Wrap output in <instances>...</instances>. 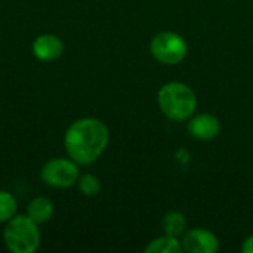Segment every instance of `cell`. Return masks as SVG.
I'll list each match as a JSON object with an SVG mask.
<instances>
[{"instance_id": "7a4b0ae2", "label": "cell", "mask_w": 253, "mask_h": 253, "mask_svg": "<svg viewBox=\"0 0 253 253\" xmlns=\"http://www.w3.org/2000/svg\"><path fill=\"white\" fill-rule=\"evenodd\" d=\"M6 248L13 253H33L40 246L39 224L27 215H15L6 222L3 231Z\"/></svg>"}, {"instance_id": "5b68a950", "label": "cell", "mask_w": 253, "mask_h": 253, "mask_svg": "<svg viewBox=\"0 0 253 253\" xmlns=\"http://www.w3.org/2000/svg\"><path fill=\"white\" fill-rule=\"evenodd\" d=\"M187 50H188L187 42L184 40V37H181L176 33H170V31L159 33L151 40V53L157 61L163 64L173 65L181 62L185 58Z\"/></svg>"}, {"instance_id": "9c48e42d", "label": "cell", "mask_w": 253, "mask_h": 253, "mask_svg": "<svg viewBox=\"0 0 253 253\" xmlns=\"http://www.w3.org/2000/svg\"><path fill=\"white\" fill-rule=\"evenodd\" d=\"M55 213V206L47 197H36L27 206V216H30L34 222L44 224L47 222Z\"/></svg>"}, {"instance_id": "5bb4252c", "label": "cell", "mask_w": 253, "mask_h": 253, "mask_svg": "<svg viewBox=\"0 0 253 253\" xmlns=\"http://www.w3.org/2000/svg\"><path fill=\"white\" fill-rule=\"evenodd\" d=\"M242 251L245 253H253V236H251V237L245 242Z\"/></svg>"}, {"instance_id": "277c9868", "label": "cell", "mask_w": 253, "mask_h": 253, "mask_svg": "<svg viewBox=\"0 0 253 253\" xmlns=\"http://www.w3.org/2000/svg\"><path fill=\"white\" fill-rule=\"evenodd\" d=\"M40 176L42 181L52 188H70L80 178L79 165L70 157H55L43 165Z\"/></svg>"}, {"instance_id": "8992f818", "label": "cell", "mask_w": 253, "mask_h": 253, "mask_svg": "<svg viewBox=\"0 0 253 253\" xmlns=\"http://www.w3.org/2000/svg\"><path fill=\"white\" fill-rule=\"evenodd\" d=\"M64 53V43L55 34H40L33 42V55L42 62H53Z\"/></svg>"}, {"instance_id": "3957f363", "label": "cell", "mask_w": 253, "mask_h": 253, "mask_svg": "<svg viewBox=\"0 0 253 253\" xmlns=\"http://www.w3.org/2000/svg\"><path fill=\"white\" fill-rule=\"evenodd\" d=\"M159 105L169 119L185 120L194 113L197 96L190 86L179 82H170L160 89Z\"/></svg>"}, {"instance_id": "6da1fadb", "label": "cell", "mask_w": 253, "mask_h": 253, "mask_svg": "<svg viewBox=\"0 0 253 253\" xmlns=\"http://www.w3.org/2000/svg\"><path fill=\"white\" fill-rule=\"evenodd\" d=\"M110 139L108 127L95 117L79 119L68 126L64 135V147L77 165L93 163L107 148Z\"/></svg>"}, {"instance_id": "4fadbf2b", "label": "cell", "mask_w": 253, "mask_h": 253, "mask_svg": "<svg viewBox=\"0 0 253 253\" xmlns=\"http://www.w3.org/2000/svg\"><path fill=\"white\" fill-rule=\"evenodd\" d=\"M77 184H79L80 191H82L84 196H87V197L96 196V194L99 193V190H101V182H99V179H98L95 175H90V173H86V175L80 176L79 181H77Z\"/></svg>"}, {"instance_id": "7c38bea8", "label": "cell", "mask_w": 253, "mask_h": 253, "mask_svg": "<svg viewBox=\"0 0 253 253\" xmlns=\"http://www.w3.org/2000/svg\"><path fill=\"white\" fill-rule=\"evenodd\" d=\"M18 203L16 199L7 193L0 190V224H6L16 215Z\"/></svg>"}, {"instance_id": "52a82bcc", "label": "cell", "mask_w": 253, "mask_h": 253, "mask_svg": "<svg viewBox=\"0 0 253 253\" xmlns=\"http://www.w3.org/2000/svg\"><path fill=\"white\" fill-rule=\"evenodd\" d=\"M182 248L191 253H213L218 251V239L203 228H196L184 236Z\"/></svg>"}, {"instance_id": "8fae6325", "label": "cell", "mask_w": 253, "mask_h": 253, "mask_svg": "<svg viewBox=\"0 0 253 253\" xmlns=\"http://www.w3.org/2000/svg\"><path fill=\"white\" fill-rule=\"evenodd\" d=\"M185 216L178 212H169L163 218V230L168 236L178 237L185 231Z\"/></svg>"}, {"instance_id": "ba28073f", "label": "cell", "mask_w": 253, "mask_h": 253, "mask_svg": "<svg viewBox=\"0 0 253 253\" xmlns=\"http://www.w3.org/2000/svg\"><path fill=\"white\" fill-rule=\"evenodd\" d=\"M221 130V123L218 117L212 114H199L193 117L188 123V132L193 138L200 141L213 139Z\"/></svg>"}, {"instance_id": "30bf717a", "label": "cell", "mask_w": 253, "mask_h": 253, "mask_svg": "<svg viewBox=\"0 0 253 253\" xmlns=\"http://www.w3.org/2000/svg\"><path fill=\"white\" fill-rule=\"evenodd\" d=\"M182 245L178 242L176 237L173 236H163L159 239H154L147 248V253H179L182 252Z\"/></svg>"}]
</instances>
